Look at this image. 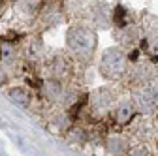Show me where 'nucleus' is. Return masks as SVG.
<instances>
[{
    "label": "nucleus",
    "mask_w": 158,
    "mask_h": 156,
    "mask_svg": "<svg viewBox=\"0 0 158 156\" xmlns=\"http://www.w3.org/2000/svg\"><path fill=\"white\" fill-rule=\"evenodd\" d=\"M126 72V56L118 49H109L106 51L102 58V73L109 79H117Z\"/></svg>",
    "instance_id": "f257e3e1"
},
{
    "label": "nucleus",
    "mask_w": 158,
    "mask_h": 156,
    "mask_svg": "<svg viewBox=\"0 0 158 156\" xmlns=\"http://www.w3.org/2000/svg\"><path fill=\"white\" fill-rule=\"evenodd\" d=\"M135 104L143 113H152L158 109V92L154 88H143L135 94Z\"/></svg>",
    "instance_id": "f03ea898"
},
{
    "label": "nucleus",
    "mask_w": 158,
    "mask_h": 156,
    "mask_svg": "<svg viewBox=\"0 0 158 156\" xmlns=\"http://www.w3.org/2000/svg\"><path fill=\"white\" fill-rule=\"evenodd\" d=\"M134 111H135L134 104H130V102H123V104H118V105L115 107L113 117H115V121H117L118 124H126V122L132 121Z\"/></svg>",
    "instance_id": "7ed1b4c3"
},
{
    "label": "nucleus",
    "mask_w": 158,
    "mask_h": 156,
    "mask_svg": "<svg viewBox=\"0 0 158 156\" xmlns=\"http://www.w3.org/2000/svg\"><path fill=\"white\" fill-rule=\"evenodd\" d=\"M10 96H11L15 102H19L21 105H27V104H28V94H27L23 88H11V90H10Z\"/></svg>",
    "instance_id": "20e7f679"
},
{
    "label": "nucleus",
    "mask_w": 158,
    "mask_h": 156,
    "mask_svg": "<svg viewBox=\"0 0 158 156\" xmlns=\"http://www.w3.org/2000/svg\"><path fill=\"white\" fill-rule=\"evenodd\" d=\"M126 149V141L124 139H118V138H111L109 139V150L113 152H123Z\"/></svg>",
    "instance_id": "39448f33"
},
{
    "label": "nucleus",
    "mask_w": 158,
    "mask_h": 156,
    "mask_svg": "<svg viewBox=\"0 0 158 156\" xmlns=\"http://www.w3.org/2000/svg\"><path fill=\"white\" fill-rule=\"evenodd\" d=\"M132 156H147V152H145V150H135Z\"/></svg>",
    "instance_id": "423d86ee"
}]
</instances>
